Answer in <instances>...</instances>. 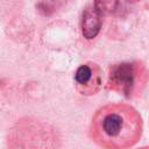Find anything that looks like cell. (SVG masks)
<instances>
[{"instance_id": "4", "label": "cell", "mask_w": 149, "mask_h": 149, "mask_svg": "<svg viewBox=\"0 0 149 149\" xmlns=\"http://www.w3.org/2000/svg\"><path fill=\"white\" fill-rule=\"evenodd\" d=\"M100 13L94 8L90 7L86 8L83 13V20H81V31L85 38H94L101 27V20H100Z\"/></svg>"}, {"instance_id": "3", "label": "cell", "mask_w": 149, "mask_h": 149, "mask_svg": "<svg viewBox=\"0 0 149 149\" xmlns=\"http://www.w3.org/2000/svg\"><path fill=\"white\" fill-rule=\"evenodd\" d=\"M76 90L83 95H93L98 93L102 86L101 68L93 62L80 64L74 72Z\"/></svg>"}, {"instance_id": "5", "label": "cell", "mask_w": 149, "mask_h": 149, "mask_svg": "<svg viewBox=\"0 0 149 149\" xmlns=\"http://www.w3.org/2000/svg\"><path fill=\"white\" fill-rule=\"evenodd\" d=\"M118 0H95L94 8L100 14H107L115 9Z\"/></svg>"}, {"instance_id": "1", "label": "cell", "mask_w": 149, "mask_h": 149, "mask_svg": "<svg viewBox=\"0 0 149 149\" xmlns=\"http://www.w3.org/2000/svg\"><path fill=\"white\" fill-rule=\"evenodd\" d=\"M143 132L139 112L127 104H108L100 107L90 125V137L106 149H126L135 146Z\"/></svg>"}, {"instance_id": "2", "label": "cell", "mask_w": 149, "mask_h": 149, "mask_svg": "<svg viewBox=\"0 0 149 149\" xmlns=\"http://www.w3.org/2000/svg\"><path fill=\"white\" fill-rule=\"evenodd\" d=\"M148 81L149 70L143 62H122L109 68L107 87L127 98H134L142 93Z\"/></svg>"}]
</instances>
